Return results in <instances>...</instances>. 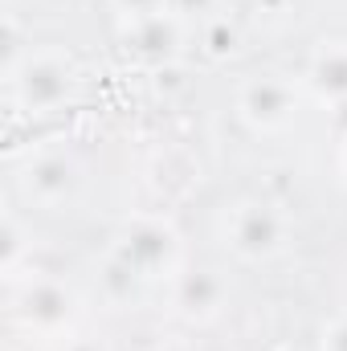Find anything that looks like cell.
Returning <instances> with one entry per match:
<instances>
[{
	"mask_svg": "<svg viewBox=\"0 0 347 351\" xmlns=\"http://www.w3.org/2000/svg\"><path fill=\"white\" fill-rule=\"evenodd\" d=\"M225 8V0H168V12L180 16L184 25L188 21H217Z\"/></svg>",
	"mask_w": 347,
	"mask_h": 351,
	"instance_id": "cell-13",
	"label": "cell"
},
{
	"mask_svg": "<svg viewBox=\"0 0 347 351\" xmlns=\"http://www.w3.org/2000/svg\"><path fill=\"white\" fill-rule=\"evenodd\" d=\"M152 351H196V343H192V339H184V335H172V339H160Z\"/></svg>",
	"mask_w": 347,
	"mask_h": 351,
	"instance_id": "cell-17",
	"label": "cell"
},
{
	"mask_svg": "<svg viewBox=\"0 0 347 351\" xmlns=\"http://www.w3.org/2000/svg\"><path fill=\"white\" fill-rule=\"evenodd\" d=\"M119 21H135V16H160L168 12V0H115Z\"/></svg>",
	"mask_w": 347,
	"mask_h": 351,
	"instance_id": "cell-15",
	"label": "cell"
},
{
	"mask_svg": "<svg viewBox=\"0 0 347 351\" xmlns=\"http://www.w3.org/2000/svg\"><path fill=\"white\" fill-rule=\"evenodd\" d=\"M78 319H82V294L58 274L33 269L29 278L8 286V323L29 339L58 343L78 331Z\"/></svg>",
	"mask_w": 347,
	"mask_h": 351,
	"instance_id": "cell-1",
	"label": "cell"
},
{
	"mask_svg": "<svg viewBox=\"0 0 347 351\" xmlns=\"http://www.w3.org/2000/svg\"><path fill=\"white\" fill-rule=\"evenodd\" d=\"M302 82L286 78V74H250L237 86V119L254 131V135H278L286 131L298 110H302Z\"/></svg>",
	"mask_w": 347,
	"mask_h": 351,
	"instance_id": "cell-5",
	"label": "cell"
},
{
	"mask_svg": "<svg viewBox=\"0 0 347 351\" xmlns=\"http://www.w3.org/2000/svg\"><path fill=\"white\" fill-rule=\"evenodd\" d=\"M168 298H172V315L192 323V327H204L213 319H221V311L229 306V282L225 274L208 269V265H184L168 282Z\"/></svg>",
	"mask_w": 347,
	"mask_h": 351,
	"instance_id": "cell-7",
	"label": "cell"
},
{
	"mask_svg": "<svg viewBox=\"0 0 347 351\" xmlns=\"http://www.w3.org/2000/svg\"><path fill=\"white\" fill-rule=\"evenodd\" d=\"M33 241H37L33 225H25L16 208H4V217H0V274L8 286L33 274Z\"/></svg>",
	"mask_w": 347,
	"mask_h": 351,
	"instance_id": "cell-10",
	"label": "cell"
},
{
	"mask_svg": "<svg viewBox=\"0 0 347 351\" xmlns=\"http://www.w3.org/2000/svg\"><path fill=\"white\" fill-rule=\"evenodd\" d=\"M319 351H347V311L331 315L319 331Z\"/></svg>",
	"mask_w": 347,
	"mask_h": 351,
	"instance_id": "cell-14",
	"label": "cell"
},
{
	"mask_svg": "<svg viewBox=\"0 0 347 351\" xmlns=\"http://www.w3.org/2000/svg\"><path fill=\"white\" fill-rule=\"evenodd\" d=\"M29 53H33V37L25 33L16 12H4V25H0V78L12 74Z\"/></svg>",
	"mask_w": 347,
	"mask_h": 351,
	"instance_id": "cell-11",
	"label": "cell"
},
{
	"mask_svg": "<svg viewBox=\"0 0 347 351\" xmlns=\"http://www.w3.org/2000/svg\"><path fill=\"white\" fill-rule=\"evenodd\" d=\"M221 241L237 262L246 265L278 262L294 241V221L274 200L241 196V200L225 204V213H221Z\"/></svg>",
	"mask_w": 347,
	"mask_h": 351,
	"instance_id": "cell-2",
	"label": "cell"
},
{
	"mask_svg": "<svg viewBox=\"0 0 347 351\" xmlns=\"http://www.w3.org/2000/svg\"><path fill=\"white\" fill-rule=\"evenodd\" d=\"M258 8H265L270 16H278V12L286 8V0H258Z\"/></svg>",
	"mask_w": 347,
	"mask_h": 351,
	"instance_id": "cell-19",
	"label": "cell"
},
{
	"mask_svg": "<svg viewBox=\"0 0 347 351\" xmlns=\"http://www.w3.org/2000/svg\"><path fill=\"white\" fill-rule=\"evenodd\" d=\"M298 82H302V90L315 102H323L327 110L331 106H344L347 102V37L323 41L311 53V62H307V70H302Z\"/></svg>",
	"mask_w": 347,
	"mask_h": 351,
	"instance_id": "cell-9",
	"label": "cell"
},
{
	"mask_svg": "<svg viewBox=\"0 0 347 351\" xmlns=\"http://www.w3.org/2000/svg\"><path fill=\"white\" fill-rule=\"evenodd\" d=\"M4 90H8V102L29 119L58 114L78 90V70H74L70 53H62L53 45H41L12 74H4Z\"/></svg>",
	"mask_w": 347,
	"mask_h": 351,
	"instance_id": "cell-4",
	"label": "cell"
},
{
	"mask_svg": "<svg viewBox=\"0 0 347 351\" xmlns=\"http://www.w3.org/2000/svg\"><path fill=\"white\" fill-rule=\"evenodd\" d=\"M98 282H102V294L110 298V302H127V298H135V290L143 286L131 269L123 262H115L110 254L102 258V269H98Z\"/></svg>",
	"mask_w": 347,
	"mask_h": 351,
	"instance_id": "cell-12",
	"label": "cell"
},
{
	"mask_svg": "<svg viewBox=\"0 0 347 351\" xmlns=\"http://www.w3.org/2000/svg\"><path fill=\"white\" fill-rule=\"evenodd\" d=\"M123 45L131 58L147 62V66H164L172 62L184 45V21L172 12H160V16H135V21H123Z\"/></svg>",
	"mask_w": 347,
	"mask_h": 351,
	"instance_id": "cell-8",
	"label": "cell"
},
{
	"mask_svg": "<svg viewBox=\"0 0 347 351\" xmlns=\"http://www.w3.org/2000/svg\"><path fill=\"white\" fill-rule=\"evenodd\" d=\"M115 262H123L143 286L147 282H172L184 269V241L168 217L160 213H135L127 217L106 250Z\"/></svg>",
	"mask_w": 347,
	"mask_h": 351,
	"instance_id": "cell-3",
	"label": "cell"
},
{
	"mask_svg": "<svg viewBox=\"0 0 347 351\" xmlns=\"http://www.w3.org/2000/svg\"><path fill=\"white\" fill-rule=\"evenodd\" d=\"M78 184H82V164L70 156V152H53V147H41V152H29L16 168V188L29 204L37 208H66L74 196H78Z\"/></svg>",
	"mask_w": 347,
	"mask_h": 351,
	"instance_id": "cell-6",
	"label": "cell"
},
{
	"mask_svg": "<svg viewBox=\"0 0 347 351\" xmlns=\"http://www.w3.org/2000/svg\"><path fill=\"white\" fill-rule=\"evenodd\" d=\"M335 164H339V176L347 180V135H339V152H335Z\"/></svg>",
	"mask_w": 347,
	"mask_h": 351,
	"instance_id": "cell-18",
	"label": "cell"
},
{
	"mask_svg": "<svg viewBox=\"0 0 347 351\" xmlns=\"http://www.w3.org/2000/svg\"><path fill=\"white\" fill-rule=\"evenodd\" d=\"M53 351H115L102 335H90V331H74V335H66V339H58Z\"/></svg>",
	"mask_w": 347,
	"mask_h": 351,
	"instance_id": "cell-16",
	"label": "cell"
}]
</instances>
